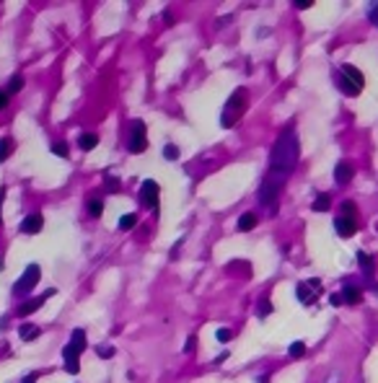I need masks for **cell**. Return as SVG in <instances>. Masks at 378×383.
I'll list each match as a JSON object with an SVG mask.
<instances>
[{
  "instance_id": "5b68a950",
  "label": "cell",
  "mask_w": 378,
  "mask_h": 383,
  "mask_svg": "<svg viewBox=\"0 0 378 383\" xmlns=\"http://www.w3.org/2000/svg\"><path fill=\"white\" fill-rule=\"evenodd\" d=\"M158 197H161V189H158V184L153 179H148L140 184V202L150 210H156L158 207Z\"/></svg>"
},
{
  "instance_id": "e0dca14e",
  "label": "cell",
  "mask_w": 378,
  "mask_h": 383,
  "mask_svg": "<svg viewBox=\"0 0 378 383\" xmlns=\"http://www.w3.org/2000/svg\"><path fill=\"white\" fill-rule=\"evenodd\" d=\"M225 269H228L231 274H233V272H241L238 277H249V274H251V264H246V262H231Z\"/></svg>"
},
{
  "instance_id": "e575fe53",
  "label": "cell",
  "mask_w": 378,
  "mask_h": 383,
  "mask_svg": "<svg viewBox=\"0 0 378 383\" xmlns=\"http://www.w3.org/2000/svg\"><path fill=\"white\" fill-rule=\"evenodd\" d=\"M329 300H331V305H342V293H334Z\"/></svg>"
},
{
  "instance_id": "d6986e66",
  "label": "cell",
  "mask_w": 378,
  "mask_h": 383,
  "mask_svg": "<svg viewBox=\"0 0 378 383\" xmlns=\"http://www.w3.org/2000/svg\"><path fill=\"white\" fill-rule=\"evenodd\" d=\"M256 313H259V318H267V316L272 313V300H269L267 295H262V298H259V305H256Z\"/></svg>"
},
{
  "instance_id": "7402d4cb",
  "label": "cell",
  "mask_w": 378,
  "mask_h": 383,
  "mask_svg": "<svg viewBox=\"0 0 378 383\" xmlns=\"http://www.w3.org/2000/svg\"><path fill=\"white\" fill-rule=\"evenodd\" d=\"M288 355H290V357H303V355H306V344H303V342H293V344L288 347Z\"/></svg>"
},
{
  "instance_id": "603a6c76",
  "label": "cell",
  "mask_w": 378,
  "mask_h": 383,
  "mask_svg": "<svg viewBox=\"0 0 378 383\" xmlns=\"http://www.w3.org/2000/svg\"><path fill=\"white\" fill-rule=\"evenodd\" d=\"M88 212H91V215H94V218H99L101 212H104V202L99 200V197H94V200L88 202Z\"/></svg>"
},
{
  "instance_id": "5bb4252c",
  "label": "cell",
  "mask_w": 378,
  "mask_h": 383,
  "mask_svg": "<svg viewBox=\"0 0 378 383\" xmlns=\"http://www.w3.org/2000/svg\"><path fill=\"white\" fill-rule=\"evenodd\" d=\"M78 145H81L83 150H94V148L99 145V135H94V132H83V135L78 137Z\"/></svg>"
},
{
  "instance_id": "d590c367",
  "label": "cell",
  "mask_w": 378,
  "mask_h": 383,
  "mask_svg": "<svg viewBox=\"0 0 378 383\" xmlns=\"http://www.w3.org/2000/svg\"><path fill=\"white\" fill-rule=\"evenodd\" d=\"M21 383H37V375H34V373H32V375H26Z\"/></svg>"
},
{
  "instance_id": "f1b7e54d",
  "label": "cell",
  "mask_w": 378,
  "mask_h": 383,
  "mask_svg": "<svg viewBox=\"0 0 378 383\" xmlns=\"http://www.w3.org/2000/svg\"><path fill=\"white\" fill-rule=\"evenodd\" d=\"M96 352H99V355H101V357H112V355H114V347H107V344H99V347H96Z\"/></svg>"
},
{
  "instance_id": "3957f363",
  "label": "cell",
  "mask_w": 378,
  "mask_h": 383,
  "mask_svg": "<svg viewBox=\"0 0 378 383\" xmlns=\"http://www.w3.org/2000/svg\"><path fill=\"white\" fill-rule=\"evenodd\" d=\"M244 112H246V88H236V94L225 101V109L220 114V125L233 127L236 122L244 117Z\"/></svg>"
},
{
  "instance_id": "6da1fadb",
  "label": "cell",
  "mask_w": 378,
  "mask_h": 383,
  "mask_svg": "<svg viewBox=\"0 0 378 383\" xmlns=\"http://www.w3.org/2000/svg\"><path fill=\"white\" fill-rule=\"evenodd\" d=\"M298 163V135L293 127H285L280 132V137L272 145V153H269V174L267 179L277 181L285 187L288 176L293 174V168Z\"/></svg>"
},
{
  "instance_id": "2e32d148",
  "label": "cell",
  "mask_w": 378,
  "mask_h": 383,
  "mask_svg": "<svg viewBox=\"0 0 378 383\" xmlns=\"http://www.w3.org/2000/svg\"><path fill=\"white\" fill-rule=\"evenodd\" d=\"M329 205H331L329 194L326 192H319V194H316V200H313V212H326Z\"/></svg>"
},
{
  "instance_id": "8992f818",
  "label": "cell",
  "mask_w": 378,
  "mask_h": 383,
  "mask_svg": "<svg viewBox=\"0 0 378 383\" xmlns=\"http://www.w3.org/2000/svg\"><path fill=\"white\" fill-rule=\"evenodd\" d=\"M280 189H282V184H277V181H272V179L264 176L262 187H259V194H256V197H259L262 205H275L277 197H280Z\"/></svg>"
},
{
  "instance_id": "484cf974",
  "label": "cell",
  "mask_w": 378,
  "mask_h": 383,
  "mask_svg": "<svg viewBox=\"0 0 378 383\" xmlns=\"http://www.w3.org/2000/svg\"><path fill=\"white\" fill-rule=\"evenodd\" d=\"M163 158H166V161H176V158H179V148L169 143V145L163 148Z\"/></svg>"
},
{
  "instance_id": "4fadbf2b",
  "label": "cell",
  "mask_w": 378,
  "mask_h": 383,
  "mask_svg": "<svg viewBox=\"0 0 378 383\" xmlns=\"http://www.w3.org/2000/svg\"><path fill=\"white\" fill-rule=\"evenodd\" d=\"M360 300H362V290L355 287V285H344V290H342V303L355 305V303H360Z\"/></svg>"
},
{
  "instance_id": "8fae6325",
  "label": "cell",
  "mask_w": 378,
  "mask_h": 383,
  "mask_svg": "<svg viewBox=\"0 0 378 383\" xmlns=\"http://www.w3.org/2000/svg\"><path fill=\"white\" fill-rule=\"evenodd\" d=\"M42 225H44V218L39 215V212H32L24 223H21V233H26V236H34V233H39L42 231Z\"/></svg>"
},
{
  "instance_id": "836d02e7",
  "label": "cell",
  "mask_w": 378,
  "mask_h": 383,
  "mask_svg": "<svg viewBox=\"0 0 378 383\" xmlns=\"http://www.w3.org/2000/svg\"><path fill=\"white\" fill-rule=\"evenodd\" d=\"M357 259H360V264H362V267H368V264H370V256H368L365 251H360V254H357Z\"/></svg>"
},
{
  "instance_id": "9c48e42d",
  "label": "cell",
  "mask_w": 378,
  "mask_h": 383,
  "mask_svg": "<svg viewBox=\"0 0 378 383\" xmlns=\"http://www.w3.org/2000/svg\"><path fill=\"white\" fill-rule=\"evenodd\" d=\"M52 295H57V290L55 287H50V290H44V295H39V298H32V300H26L21 308H19V316H29V313H34L39 305H44V300H50Z\"/></svg>"
},
{
  "instance_id": "83f0119b",
  "label": "cell",
  "mask_w": 378,
  "mask_h": 383,
  "mask_svg": "<svg viewBox=\"0 0 378 383\" xmlns=\"http://www.w3.org/2000/svg\"><path fill=\"white\" fill-rule=\"evenodd\" d=\"M231 336H233V331L231 329H218V342H231Z\"/></svg>"
},
{
  "instance_id": "1f68e13d",
  "label": "cell",
  "mask_w": 378,
  "mask_h": 383,
  "mask_svg": "<svg viewBox=\"0 0 378 383\" xmlns=\"http://www.w3.org/2000/svg\"><path fill=\"white\" fill-rule=\"evenodd\" d=\"M298 11H306V8H311L313 6V0H295V3H293Z\"/></svg>"
},
{
  "instance_id": "ffe728a7",
  "label": "cell",
  "mask_w": 378,
  "mask_h": 383,
  "mask_svg": "<svg viewBox=\"0 0 378 383\" xmlns=\"http://www.w3.org/2000/svg\"><path fill=\"white\" fill-rule=\"evenodd\" d=\"M11 153H13V140L11 137H3V140H0V161H8Z\"/></svg>"
},
{
  "instance_id": "44dd1931",
  "label": "cell",
  "mask_w": 378,
  "mask_h": 383,
  "mask_svg": "<svg viewBox=\"0 0 378 383\" xmlns=\"http://www.w3.org/2000/svg\"><path fill=\"white\" fill-rule=\"evenodd\" d=\"M21 88H24V75H13V78L8 81V96L11 94H19Z\"/></svg>"
},
{
  "instance_id": "7c38bea8",
  "label": "cell",
  "mask_w": 378,
  "mask_h": 383,
  "mask_svg": "<svg viewBox=\"0 0 378 383\" xmlns=\"http://www.w3.org/2000/svg\"><path fill=\"white\" fill-rule=\"evenodd\" d=\"M352 176H355V168L347 163V161H339L337 168H334V181H337V184H350Z\"/></svg>"
},
{
  "instance_id": "52a82bcc",
  "label": "cell",
  "mask_w": 378,
  "mask_h": 383,
  "mask_svg": "<svg viewBox=\"0 0 378 383\" xmlns=\"http://www.w3.org/2000/svg\"><path fill=\"white\" fill-rule=\"evenodd\" d=\"M37 282H39V267H37V264H29L26 272H24V277H21L16 285H13V290H16V293L21 295V293H29V290H32Z\"/></svg>"
},
{
  "instance_id": "d4e9b609",
  "label": "cell",
  "mask_w": 378,
  "mask_h": 383,
  "mask_svg": "<svg viewBox=\"0 0 378 383\" xmlns=\"http://www.w3.org/2000/svg\"><path fill=\"white\" fill-rule=\"evenodd\" d=\"M135 223H138V215H122V218H119V228H122V231L135 228Z\"/></svg>"
},
{
  "instance_id": "4316f807",
  "label": "cell",
  "mask_w": 378,
  "mask_h": 383,
  "mask_svg": "<svg viewBox=\"0 0 378 383\" xmlns=\"http://www.w3.org/2000/svg\"><path fill=\"white\" fill-rule=\"evenodd\" d=\"M52 153H55V156H60V158H68L70 148H68V143H55L52 145Z\"/></svg>"
},
{
  "instance_id": "7a4b0ae2",
  "label": "cell",
  "mask_w": 378,
  "mask_h": 383,
  "mask_svg": "<svg viewBox=\"0 0 378 383\" xmlns=\"http://www.w3.org/2000/svg\"><path fill=\"white\" fill-rule=\"evenodd\" d=\"M337 86H339V91L344 96H357L362 91V86H365V78H362V73L355 65L344 63L339 68V73H337Z\"/></svg>"
},
{
  "instance_id": "ba28073f",
  "label": "cell",
  "mask_w": 378,
  "mask_h": 383,
  "mask_svg": "<svg viewBox=\"0 0 378 383\" xmlns=\"http://www.w3.org/2000/svg\"><path fill=\"white\" fill-rule=\"evenodd\" d=\"M321 287L319 280H308V282H300L298 285V300L303 303V305H311L316 300V290Z\"/></svg>"
},
{
  "instance_id": "30bf717a",
  "label": "cell",
  "mask_w": 378,
  "mask_h": 383,
  "mask_svg": "<svg viewBox=\"0 0 378 383\" xmlns=\"http://www.w3.org/2000/svg\"><path fill=\"white\" fill-rule=\"evenodd\" d=\"M334 231H337L342 238H350V236H355V231H357V220H355V218L339 215V218L334 220Z\"/></svg>"
},
{
  "instance_id": "f546056e",
  "label": "cell",
  "mask_w": 378,
  "mask_h": 383,
  "mask_svg": "<svg viewBox=\"0 0 378 383\" xmlns=\"http://www.w3.org/2000/svg\"><path fill=\"white\" fill-rule=\"evenodd\" d=\"M194 349H197V336H189V339H187V344H184V352H194Z\"/></svg>"
},
{
  "instance_id": "cb8c5ba5",
  "label": "cell",
  "mask_w": 378,
  "mask_h": 383,
  "mask_svg": "<svg viewBox=\"0 0 378 383\" xmlns=\"http://www.w3.org/2000/svg\"><path fill=\"white\" fill-rule=\"evenodd\" d=\"M339 210H342V215H344V218H355V212H357V205H355L352 200H344Z\"/></svg>"
},
{
  "instance_id": "9a60e30c",
  "label": "cell",
  "mask_w": 378,
  "mask_h": 383,
  "mask_svg": "<svg viewBox=\"0 0 378 383\" xmlns=\"http://www.w3.org/2000/svg\"><path fill=\"white\" fill-rule=\"evenodd\" d=\"M19 336H21L24 342H32V339H37V336H39V326H34V324H21Z\"/></svg>"
},
{
  "instance_id": "277c9868",
  "label": "cell",
  "mask_w": 378,
  "mask_h": 383,
  "mask_svg": "<svg viewBox=\"0 0 378 383\" xmlns=\"http://www.w3.org/2000/svg\"><path fill=\"white\" fill-rule=\"evenodd\" d=\"M145 143H148V137H145V122L143 119H135L132 125H130V150L138 156V153L145 150Z\"/></svg>"
},
{
  "instance_id": "d6a6232c",
  "label": "cell",
  "mask_w": 378,
  "mask_h": 383,
  "mask_svg": "<svg viewBox=\"0 0 378 383\" xmlns=\"http://www.w3.org/2000/svg\"><path fill=\"white\" fill-rule=\"evenodd\" d=\"M8 101H11L8 91H0V109H6V106H8Z\"/></svg>"
},
{
  "instance_id": "8d00e7d4",
  "label": "cell",
  "mask_w": 378,
  "mask_h": 383,
  "mask_svg": "<svg viewBox=\"0 0 378 383\" xmlns=\"http://www.w3.org/2000/svg\"><path fill=\"white\" fill-rule=\"evenodd\" d=\"M267 378H269V375H262V378H259V383H269Z\"/></svg>"
},
{
  "instance_id": "4dcf8cb0",
  "label": "cell",
  "mask_w": 378,
  "mask_h": 383,
  "mask_svg": "<svg viewBox=\"0 0 378 383\" xmlns=\"http://www.w3.org/2000/svg\"><path fill=\"white\" fill-rule=\"evenodd\" d=\"M368 19H370V24H375V26H378V3H375V6H370V11H368Z\"/></svg>"
},
{
  "instance_id": "ac0fdd59",
  "label": "cell",
  "mask_w": 378,
  "mask_h": 383,
  "mask_svg": "<svg viewBox=\"0 0 378 383\" xmlns=\"http://www.w3.org/2000/svg\"><path fill=\"white\" fill-rule=\"evenodd\" d=\"M254 225H256V215H254V212H244V215L238 218V231H251Z\"/></svg>"
}]
</instances>
